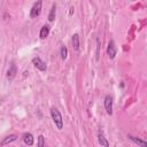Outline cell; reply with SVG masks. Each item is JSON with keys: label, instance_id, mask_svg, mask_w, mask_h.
<instances>
[{"label": "cell", "instance_id": "obj_1", "mask_svg": "<svg viewBox=\"0 0 147 147\" xmlns=\"http://www.w3.org/2000/svg\"><path fill=\"white\" fill-rule=\"evenodd\" d=\"M49 111H51V116H52V119H53L56 129L57 130H62L63 129V118H62V115H61L60 110L57 108H55V107H52L49 109Z\"/></svg>", "mask_w": 147, "mask_h": 147}, {"label": "cell", "instance_id": "obj_2", "mask_svg": "<svg viewBox=\"0 0 147 147\" xmlns=\"http://www.w3.org/2000/svg\"><path fill=\"white\" fill-rule=\"evenodd\" d=\"M41 7H42V1H37L33 3V6L31 7L30 9V17L31 18H34L37 16L40 15L41 13Z\"/></svg>", "mask_w": 147, "mask_h": 147}, {"label": "cell", "instance_id": "obj_3", "mask_svg": "<svg viewBox=\"0 0 147 147\" xmlns=\"http://www.w3.org/2000/svg\"><path fill=\"white\" fill-rule=\"evenodd\" d=\"M117 54V47L115 45V41L114 40H110L108 42V47H107V55L110 60H114L115 56Z\"/></svg>", "mask_w": 147, "mask_h": 147}, {"label": "cell", "instance_id": "obj_4", "mask_svg": "<svg viewBox=\"0 0 147 147\" xmlns=\"http://www.w3.org/2000/svg\"><path fill=\"white\" fill-rule=\"evenodd\" d=\"M32 64H33L39 71H46V69H47V64H46V62L42 61L39 56H34V57L32 59Z\"/></svg>", "mask_w": 147, "mask_h": 147}, {"label": "cell", "instance_id": "obj_5", "mask_svg": "<svg viewBox=\"0 0 147 147\" xmlns=\"http://www.w3.org/2000/svg\"><path fill=\"white\" fill-rule=\"evenodd\" d=\"M103 106L106 109V113L108 115H113V98L110 95H106L103 99Z\"/></svg>", "mask_w": 147, "mask_h": 147}, {"label": "cell", "instance_id": "obj_6", "mask_svg": "<svg viewBox=\"0 0 147 147\" xmlns=\"http://www.w3.org/2000/svg\"><path fill=\"white\" fill-rule=\"evenodd\" d=\"M16 74H17V67H16V64H15L14 62H11V64L9 65V69L7 70L6 77H7V79H8L9 82H11V80L15 78Z\"/></svg>", "mask_w": 147, "mask_h": 147}, {"label": "cell", "instance_id": "obj_7", "mask_svg": "<svg viewBox=\"0 0 147 147\" xmlns=\"http://www.w3.org/2000/svg\"><path fill=\"white\" fill-rule=\"evenodd\" d=\"M17 138H18V137H17L16 134H9V136H6V137L1 140V142H0V147L6 146V145H8V144H11V142L16 141Z\"/></svg>", "mask_w": 147, "mask_h": 147}, {"label": "cell", "instance_id": "obj_8", "mask_svg": "<svg viewBox=\"0 0 147 147\" xmlns=\"http://www.w3.org/2000/svg\"><path fill=\"white\" fill-rule=\"evenodd\" d=\"M49 31H51V26L48 24H45L41 26L40 31H39V38L40 39H46L49 34Z\"/></svg>", "mask_w": 147, "mask_h": 147}, {"label": "cell", "instance_id": "obj_9", "mask_svg": "<svg viewBox=\"0 0 147 147\" xmlns=\"http://www.w3.org/2000/svg\"><path fill=\"white\" fill-rule=\"evenodd\" d=\"M23 141H24L25 145L32 146V145L34 144V137H33V134L30 133V132H25V133L23 134Z\"/></svg>", "mask_w": 147, "mask_h": 147}, {"label": "cell", "instance_id": "obj_10", "mask_svg": "<svg viewBox=\"0 0 147 147\" xmlns=\"http://www.w3.org/2000/svg\"><path fill=\"white\" fill-rule=\"evenodd\" d=\"M98 141H99V144H100L102 147H109V142H108L107 138L105 137V133H103L101 130L98 132Z\"/></svg>", "mask_w": 147, "mask_h": 147}, {"label": "cell", "instance_id": "obj_11", "mask_svg": "<svg viewBox=\"0 0 147 147\" xmlns=\"http://www.w3.org/2000/svg\"><path fill=\"white\" fill-rule=\"evenodd\" d=\"M127 138H129L131 141H133L136 145H138L139 147H147V142H146L145 140H142V139L138 138V137H134V136L129 134V136H127Z\"/></svg>", "mask_w": 147, "mask_h": 147}, {"label": "cell", "instance_id": "obj_12", "mask_svg": "<svg viewBox=\"0 0 147 147\" xmlns=\"http://www.w3.org/2000/svg\"><path fill=\"white\" fill-rule=\"evenodd\" d=\"M71 42H72V47L76 52L79 51V34L78 33H74L72 38H71Z\"/></svg>", "mask_w": 147, "mask_h": 147}, {"label": "cell", "instance_id": "obj_13", "mask_svg": "<svg viewBox=\"0 0 147 147\" xmlns=\"http://www.w3.org/2000/svg\"><path fill=\"white\" fill-rule=\"evenodd\" d=\"M55 15H56V5L53 3L52 5V8H51V11L48 14V21L49 22H53L55 20Z\"/></svg>", "mask_w": 147, "mask_h": 147}, {"label": "cell", "instance_id": "obj_14", "mask_svg": "<svg viewBox=\"0 0 147 147\" xmlns=\"http://www.w3.org/2000/svg\"><path fill=\"white\" fill-rule=\"evenodd\" d=\"M37 146L38 147H46V142H45V137L42 134H39L37 138Z\"/></svg>", "mask_w": 147, "mask_h": 147}, {"label": "cell", "instance_id": "obj_15", "mask_svg": "<svg viewBox=\"0 0 147 147\" xmlns=\"http://www.w3.org/2000/svg\"><path fill=\"white\" fill-rule=\"evenodd\" d=\"M60 55H61V59L63 61L68 57V48H67V46H62L60 48Z\"/></svg>", "mask_w": 147, "mask_h": 147}, {"label": "cell", "instance_id": "obj_16", "mask_svg": "<svg viewBox=\"0 0 147 147\" xmlns=\"http://www.w3.org/2000/svg\"><path fill=\"white\" fill-rule=\"evenodd\" d=\"M100 59V40L96 39V54H95V60L99 61Z\"/></svg>", "mask_w": 147, "mask_h": 147}, {"label": "cell", "instance_id": "obj_17", "mask_svg": "<svg viewBox=\"0 0 147 147\" xmlns=\"http://www.w3.org/2000/svg\"><path fill=\"white\" fill-rule=\"evenodd\" d=\"M69 9H70V10H69V16H71V15L74 14V11H75V8H74V7H70Z\"/></svg>", "mask_w": 147, "mask_h": 147}]
</instances>
